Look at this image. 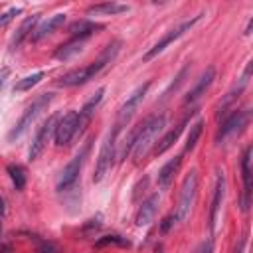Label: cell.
<instances>
[{"mask_svg":"<svg viewBox=\"0 0 253 253\" xmlns=\"http://www.w3.org/2000/svg\"><path fill=\"white\" fill-rule=\"evenodd\" d=\"M91 144H93V138H87L85 144L75 152V156L65 164V168L59 174V180H57V192H67L69 188L75 186V182L79 178V172H81V168L85 164V158L91 152Z\"/></svg>","mask_w":253,"mask_h":253,"instance_id":"obj_5","label":"cell"},{"mask_svg":"<svg viewBox=\"0 0 253 253\" xmlns=\"http://www.w3.org/2000/svg\"><path fill=\"white\" fill-rule=\"evenodd\" d=\"M63 22H65V14L63 12H57V14H53V16H49L45 22H42L38 28H34V32H32V42H40V40H43L45 36H49V34H53L59 26H63Z\"/></svg>","mask_w":253,"mask_h":253,"instance_id":"obj_18","label":"cell"},{"mask_svg":"<svg viewBox=\"0 0 253 253\" xmlns=\"http://www.w3.org/2000/svg\"><path fill=\"white\" fill-rule=\"evenodd\" d=\"M8 75V69H2V73H0V87H2V83H4V77Z\"/></svg>","mask_w":253,"mask_h":253,"instance_id":"obj_38","label":"cell"},{"mask_svg":"<svg viewBox=\"0 0 253 253\" xmlns=\"http://www.w3.org/2000/svg\"><path fill=\"white\" fill-rule=\"evenodd\" d=\"M154 253H164V245H162V243H156V247H154Z\"/></svg>","mask_w":253,"mask_h":253,"instance_id":"obj_37","label":"cell"},{"mask_svg":"<svg viewBox=\"0 0 253 253\" xmlns=\"http://www.w3.org/2000/svg\"><path fill=\"white\" fill-rule=\"evenodd\" d=\"M251 24H253V18H249V22H247V26H245V32H243L245 36H249V34H251Z\"/></svg>","mask_w":253,"mask_h":253,"instance_id":"obj_35","label":"cell"},{"mask_svg":"<svg viewBox=\"0 0 253 253\" xmlns=\"http://www.w3.org/2000/svg\"><path fill=\"white\" fill-rule=\"evenodd\" d=\"M188 71H190V67H188V65H184V67L180 69V73L176 75V81H172V83L168 85V89H166V91L162 93V99H166V97H170V93H172V91H176V89H178V87H180V85L184 83V79H186V75H188Z\"/></svg>","mask_w":253,"mask_h":253,"instance_id":"obj_29","label":"cell"},{"mask_svg":"<svg viewBox=\"0 0 253 253\" xmlns=\"http://www.w3.org/2000/svg\"><path fill=\"white\" fill-rule=\"evenodd\" d=\"M109 245H119V247H130V241L123 235H117V233H111V235H103L95 241V247L97 249H103V247H109Z\"/></svg>","mask_w":253,"mask_h":253,"instance_id":"obj_26","label":"cell"},{"mask_svg":"<svg viewBox=\"0 0 253 253\" xmlns=\"http://www.w3.org/2000/svg\"><path fill=\"white\" fill-rule=\"evenodd\" d=\"M57 121H59V115H57V113H53L51 117H47V119L42 123V126L38 128V132H36V136H34V140H32L30 152H28V158H30V160H36V158L45 150V146H47L49 138H51V136H53V132H55Z\"/></svg>","mask_w":253,"mask_h":253,"instance_id":"obj_10","label":"cell"},{"mask_svg":"<svg viewBox=\"0 0 253 253\" xmlns=\"http://www.w3.org/2000/svg\"><path fill=\"white\" fill-rule=\"evenodd\" d=\"M126 10H128V4H121V2H99V4L87 6V14H103V16H115Z\"/></svg>","mask_w":253,"mask_h":253,"instance_id":"obj_23","label":"cell"},{"mask_svg":"<svg viewBox=\"0 0 253 253\" xmlns=\"http://www.w3.org/2000/svg\"><path fill=\"white\" fill-rule=\"evenodd\" d=\"M213 79H215V67L210 65V67H206L204 73L196 79V83L192 85V89H190L188 95L184 97V103H194V101H198V99L210 89V85L213 83Z\"/></svg>","mask_w":253,"mask_h":253,"instance_id":"obj_15","label":"cell"},{"mask_svg":"<svg viewBox=\"0 0 253 253\" xmlns=\"http://www.w3.org/2000/svg\"><path fill=\"white\" fill-rule=\"evenodd\" d=\"M148 89H150V81H146V83H142V85H138L128 97H126V101L121 105V109H119V117H117V126L119 128H125L126 125H128V121L132 119V115H134V111L138 109V105L144 101V97H146V93H148Z\"/></svg>","mask_w":253,"mask_h":253,"instance_id":"obj_9","label":"cell"},{"mask_svg":"<svg viewBox=\"0 0 253 253\" xmlns=\"http://www.w3.org/2000/svg\"><path fill=\"white\" fill-rule=\"evenodd\" d=\"M211 251H213V241H211V239L202 241V243H200V247L196 249V253H211Z\"/></svg>","mask_w":253,"mask_h":253,"instance_id":"obj_33","label":"cell"},{"mask_svg":"<svg viewBox=\"0 0 253 253\" xmlns=\"http://www.w3.org/2000/svg\"><path fill=\"white\" fill-rule=\"evenodd\" d=\"M202 16H204V14H196V16H192L190 20H184V22H180L176 28L168 30V32H166V34H164V36H162V38H160V40H158V42H156V43H154V45H152V47L142 55V61H150L152 57H156L158 53H162V51H164L172 42H176L180 36H184L188 30H192V28L202 20Z\"/></svg>","mask_w":253,"mask_h":253,"instance_id":"obj_6","label":"cell"},{"mask_svg":"<svg viewBox=\"0 0 253 253\" xmlns=\"http://www.w3.org/2000/svg\"><path fill=\"white\" fill-rule=\"evenodd\" d=\"M22 10H24L22 6H10L6 12H2V14H0V28L8 26V24L18 16V14H22Z\"/></svg>","mask_w":253,"mask_h":253,"instance_id":"obj_30","label":"cell"},{"mask_svg":"<svg viewBox=\"0 0 253 253\" xmlns=\"http://www.w3.org/2000/svg\"><path fill=\"white\" fill-rule=\"evenodd\" d=\"M158 204H160V194H150V196L140 204V208H138V211H136V215H134V223H136L138 227L148 225V223L154 219L156 211H158Z\"/></svg>","mask_w":253,"mask_h":253,"instance_id":"obj_16","label":"cell"},{"mask_svg":"<svg viewBox=\"0 0 253 253\" xmlns=\"http://www.w3.org/2000/svg\"><path fill=\"white\" fill-rule=\"evenodd\" d=\"M202 130H204V121H202V119H198V121L190 126V132H188V136H186V144H184V150H186V152L194 150V146H196L198 138L202 136Z\"/></svg>","mask_w":253,"mask_h":253,"instance_id":"obj_27","label":"cell"},{"mask_svg":"<svg viewBox=\"0 0 253 253\" xmlns=\"http://www.w3.org/2000/svg\"><path fill=\"white\" fill-rule=\"evenodd\" d=\"M121 45H123L121 40H113V42H109V43L103 47L101 55H99L95 61H91L89 65H83V67L69 69L67 73H63V75L57 79V85H59V87H75V85H83V83H87L89 79H93L101 69H105V67L117 57Z\"/></svg>","mask_w":253,"mask_h":253,"instance_id":"obj_1","label":"cell"},{"mask_svg":"<svg viewBox=\"0 0 253 253\" xmlns=\"http://www.w3.org/2000/svg\"><path fill=\"white\" fill-rule=\"evenodd\" d=\"M83 45H85V40H83V38H69L67 42H63V43H59V45L55 47L53 57L59 59V61H67V59H71L73 55L81 53V51H83Z\"/></svg>","mask_w":253,"mask_h":253,"instance_id":"obj_19","label":"cell"},{"mask_svg":"<svg viewBox=\"0 0 253 253\" xmlns=\"http://www.w3.org/2000/svg\"><path fill=\"white\" fill-rule=\"evenodd\" d=\"M30 237H34L36 239V243H38V253H63V249L55 243V241H49V239H42L40 235H30Z\"/></svg>","mask_w":253,"mask_h":253,"instance_id":"obj_28","label":"cell"},{"mask_svg":"<svg viewBox=\"0 0 253 253\" xmlns=\"http://www.w3.org/2000/svg\"><path fill=\"white\" fill-rule=\"evenodd\" d=\"M99 229H101V215H97V217L89 219V223H85V225H83L81 233H83V235H91L93 231H99Z\"/></svg>","mask_w":253,"mask_h":253,"instance_id":"obj_31","label":"cell"},{"mask_svg":"<svg viewBox=\"0 0 253 253\" xmlns=\"http://www.w3.org/2000/svg\"><path fill=\"white\" fill-rule=\"evenodd\" d=\"M51 101H53V93H42V95H38V97L32 101V105L24 111V115L18 119V123L12 126V130L8 132V140L14 142L16 138H20V136L32 126V123L40 117V113H42Z\"/></svg>","mask_w":253,"mask_h":253,"instance_id":"obj_4","label":"cell"},{"mask_svg":"<svg viewBox=\"0 0 253 253\" xmlns=\"http://www.w3.org/2000/svg\"><path fill=\"white\" fill-rule=\"evenodd\" d=\"M103 95H105V87H99V89L95 91V95H91V97L85 101V105L77 111V134H81V132L87 128V125L91 123V119H93V115H95L99 103L103 101Z\"/></svg>","mask_w":253,"mask_h":253,"instance_id":"obj_13","label":"cell"},{"mask_svg":"<svg viewBox=\"0 0 253 253\" xmlns=\"http://www.w3.org/2000/svg\"><path fill=\"white\" fill-rule=\"evenodd\" d=\"M196 192H198V172L196 170H190L186 174V178L182 180V186H180V196H178V206H176V219L182 221L188 217L190 210H192V204L196 200Z\"/></svg>","mask_w":253,"mask_h":253,"instance_id":"obj_7","label":"cell"},{"mask_svg":"<svg viewBox=\"0 0 253 253\" xmlns=\"http://www.w3.org/2000/svg\"><path fill=\"white\" fill-rule=\"evenodd\" d=\"M45 77V71H36V73H30V75H24L22 79H18L16 83H14V91H18V93H24V91H30L32 87H36L42 79Z\"/></svg>","mask_w":253,"mask_h":253,"instance_id":"obj_24","label":"cell"},{"mask_svg":"<svg viewBox=\"0 0 253 253\" xmlns=\"http://www.w3.org/2000/svg\"><path fill=\"white\" fill-rule=\"evenodd\" d=\"M247 123H249V109H235V111H231L221 121L219 128L215 132V144H221L225 138L233 136L235 132H241Z\"/></svg>","mask_w":253,"mask_h":253,"instance_id":"obj_8","label":"cell"},{"mask_svg":"<svg viewBox=\"0 0 253 253\" xmlns=\"http://www.w3.org/2000/svg\"><path fill=\"white\" fill-rule=\"evenodd\" d=\"M38 20H40V14H32V16H28V18L20 24V28L16 30V34H14V36H12V40H10V49H12V51H14V49H18V47L24 43V40L32 36V32H34V28H36Z\"/></svg>","mask_w":253,"mask_h":253,"instance_id":"obj_20","label":"cell"},{"mask_svg":"<svg viewBox=\"0 0 253 253\" xmlns=\"http://www.w3.org/2000/svg\"><path fill=\"white\" fill-rule=\"evenodd\" d=\"M251 154H253V148L251 146H245L243 154H241V180H243V190H241V198H239V206H241V211H247L249 206H251V188H253V182H251Z\"/></svg>","mask_w":253,"mask_h":253,"instance_id":"obj_11","label":"cell"},{"mask_svg":"<svg viewBox=\"0 0 253 253\" xmlns=\"http://www.w3.org/2000/svg\"><path fill=\"white\" fill-rule=\"evenodd\" d=\"M6 172H8V176H10V180H12V184H14V188L16 190H24V186H26V168L22 166V164H8L6 166Z\"/></svg>","mask_w":253,"mask_h":253,"instance_id":"obj_25","label":"cell"},{"mask_svg":"<svg viewBox=\"0 0 253 253\" xmlns=\"http://www.w3.org/2000/svg\"><path fill=\"white\" fill-rule=\"evenodd\" d=\"M164 125H166V117H164V115H150V117H146V119L138 125V128H136V138H134V146H132V156H134L136 162L146 156L148 148L152 146L156 134L164 128Z\"/></svg>","mask_w":253,"mask_h":253,"instance_id":"obj_2","label":"cell"},{"mask_svg":"<svg viewBox=\"0 0 253 253\" xmlns=\"http://www.w3.org/2000/svg\"><path fill=\"white\" fill-rule=\"evenodd\" d=\"M4 211H6V206H4V198L0 196V215L4 217Z\"/></svg>","mask_w":253,"mask_h":253,"instance_id":"obj_36","label":"cell"},{"mask_svg":"<svg viewBox=\"0 0 253 253\" xmlns=\"http://www.w3.org/2000/svg\"><path fill=\"white\" fill-rule=\"evenodd\" d=\"M180 162H182V156H174L172 160H168L166 164H162L160 166V170H158V176H156V184H158V188H168L170 186V182H172V178H174V174L178 172V168H180Z\"/></svg>","mask_w":253,"mask_h":253,"instance_id":"obj_22","label":"cell"},{"mask_svg":"<svg viewBox=\"0 0 253 253\" xmlns=\"http://www.w3.org/2000/svg\"><path fill=\"white\" fill-rule=\"evenodd\" d=\"M2 219H4V217L0 215V241H2Z\"/></svg>","mask_w":253,"mask_h":253,"instance_id":"obj_39","label":"cell"},{"mask_svg":"<svg viewBox=\"0 0 253 253\" xmlns=\"http://www.w3.org/2000/svg\"><path fill=\"white\" fill-rule=\"evenodd\" d=\"M192 115H196V111H190V115H186V117L182 119V123H178V125H176L172 130H168V132H166V134H164V136H162V138H160V140L154 144V150H152V152H154L156 156L164 154V152H166V150H168V148H170V146H172V144L178 140V136L182 134L184 126L190 123V117H192Z\"/></svg>","mask_w":253,"mask_h":253,"instance_id":"obj_17","label":"cell"},{"mask_svg":"<svg viewBox=\"0 0 253 253\" xmlns=\"http://www.w3.org/2000/svg\"><path fill=\"white\" fill-rule=\"evenodd\" d=\"M245 243H247V237H245V233H243V235H241V239H239V245H235V251H233V253H243Z\"/></svg>","mask_w":253,"mask_h":253,"instance_id":"obj_34","label":"cell"},{"mask_svg":"<svg viewBox=\"0 0 253 253\" xmlns=\"http://www.w3.org/2000/svg\"><path fill=\"white\" fill-rule=\"evenodd\" d=\"M77 134V111H69L63 117H59L53 138L57 146H65L71 142V138Z\"/></svg>","mask_w":253,"mask_h":253,"instance_id":"obj_12","label":"cell"},{"mask_svg":"<svg viewBox=\"0 0 253 253\" xmlns=\"http://www.w3.org/2000/svg\"><path fill=\"white\" fill-rule=\"evenodd\" d=\"M176 221H178V219H176V215H174V213L166 215V217L160 221V231H162V233H166V231H168V229H170V227H172Z\"/></svg>","mask_w":253,"mask_h":253,"instance_id":"obj_32","label":"cell"},{"mask_svg":"<svg viewBox=\"0 0 253 253\" xmlns=\"http://www.w3.org/2000/svg\"><path fill=\"white\" fill-rule=\"evenodd\" d=\"M121 130L123 128L113 125V128L109 130V134L105 136V140L101 144V150H99V156H97V164H95V174H93V182L95 184H99L109 174V170L113 168V162H115V156H117V138H119Z\"/></svg>","mask_w":253,"mask_h":253,"instance_id":"obj_3","label":"cell"},{"mask_svg":"<svg viewBox=\"0 0 253 253\" xmlns=\"http://www.w3.org/2000/svg\"><path fill=\"white\" fill-rule=\"evenodd\" d=\"M223 196H225V178H223V172H217V178H215V188H213V196H211V204H210V217H208L210 231H213V229H215V223H217V213H219V210H221Z\"/></svg>","mask_w":253,"mask_h":253,"instance_id":"obj_14","label":"cell"},{"mask_svg":"<svg viewBox=\"0 0 253 253\" xmlns=\"http://www.w3.org/2000/svg\"><path fill=\"white\" fill-rule=\"evenodd\" d=\"M105 26L103 24H97V22H91V20H75L69 24V34L71 38H83L87 40L89 36L101 32Z\"/></svg>","mask_w":253,"mask_h":253,"instance_id":"obj_21","label":"cell"}]
</instances>
